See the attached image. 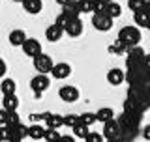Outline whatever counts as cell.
<instances>
[{
    "label": "cell",
    "instance_id": "obj_1",
    "mask_svg": "<svg viewBox=\"0 0 150 142\" xmlns=\"http://www.w3.org/2000/svg\"><path fill=\"white\" fill-rule=\"evenodd\" d=\"M120 129H122V138L126 142H133L141 133V122H143V114L141 112H128L124 110L118 118Z\"/></svg>",
    "mask_w": 150,
    "mask_h": 142
},
{
    "label": "cell",
    "instance_id": "obj_2",
    "mask_svg": "<svg viewBox=\"0 0 150 142\" xmlns=\"http://www.w3.org/2000/svg\"><path fill=\"white\" fill-rule=\"evenodd\" d=\"M148 108H150V93L143 92V90H139V88L128 86V96H126V101H124V110L144 114Z\"/></svg>",
    "mask_w": 150,
    "mask_h": 142
},
{
    "label": "cell",
    "instance_id": "obj_3",
    "mask_svg": "<svg viewBox=\"0 0 150 142\" xmlns=\"http://www.w3.org/2000/svg\"><path fill=\"white\" fill-rule=\"evenodd\" d=\"M118 39L128 47V49L129 47L139 45V41H141V28L139 26H124V28H120Z\"/></svg>",
    "mask_w": 150,
    "mask_h": 142
},
{
    "label": "cell",
    "instance_id": "obj_4",
    "mask_svg": "<svg viewBox=\"0 0 150 142\" xmlns=\"http://www.w3.org/2000/svg\"><path fill=\"white\" fill-rule=\"evenodd\" d=\"M144 49L141 45H135V47H129L128 53H126V67H133V65H139L144 62Z\"/></svg>",
    "mask_w": 150,
    "mask_h": 142
},
{
    "label": "cell",
    "instance_id": "obj_5",
    "mask_svg": "<svg viewBox=\"0 0 150 142\" xmlns=\"http://www.w3.org/2000/svg\"><path fill=\"white\" fill-rule=\"evenodd\" d=\"M49 86H51V80L47 77V73H38L36 77H32V80H30V88L34 90L36 97H40L43 92H47Z\"/></svg>",
    "mask_w": 150,
    "mask_h": 142
},
{
    "label": "cell",
    "instance_id": "obj_6",
    "mask_svg": "<svg viewBox=\"0 0 150 142\" xmlns=\"http://www.w3.org/2000/svg\"><path fill=\"white\" fill-rule=\"evenodd\" d=\"M112 21L115 19L109 17L107 13H92V26L100 32H109L112 28Z\"/></svg>",
    "mask_w": 150,
    "mask_h": 142
},
{
    "label": "cell",
    "instance_id": "obj_7",
    "mask_svg": "<svg viewBox=\"0 0 150 142\" xmlns=\"http://www.w3.org/2000/svg\"><path fill=\"white\" fill-rule=\"evenodd\" d=\"M34 67H36V71H40V73H51L53 67H54V62L49 54L41 53L40 56L34 58Z\"/></svg>",
    "mask_w": 150,
    "mask_h": 142
},
{
    "label": "cell",
    "instance_id": "obj_8",
    "mask_svg": "<svg viewBox=\"0 0 150 142\" xmlns=\"http://www.w3.org/2000/svg\"><path fill=\"white\" fill-rule=\"evenodd\" d=\"M23 53H25L26 56H30L32 60L36 58V56H40L41 53H43V51H41V43L38 39H34V37H30V39H26L25 43H23Z\"/></svg>",
    "mask_w": 150,
    "mask_h": 142
},
{
    "label": "cell",
    "instance_id": "obj_9",
    "mask_svg": "<svg viewBox=\"0 0 150 142\" xmlns=\"http://www.w3.org/2000/svg\"><path fill=\"white\" fill-rule=\"evenodd\" d=\"M103 136L107 138H116V136H122V129H120V122L118 120H109L103 124Z\"/></svg>",
    "mask_w": 150,
    "mask_h": 142
},
{
    "label": "cell",
    "instance_id": "obj_10",
    "mask_svg": "<svg viewBox=\"0 0 150 142\" xmlns=\"http://www.w3.org/2000/svg\"><path fill=\"white\" fill-rule=\"evenodd\" d=\"M28 136V127L23 124L9 125V142H21Z\"/></svg>",
    "mask_w": 150,
    "mask_h": 142
},
{
    "label": "cell",
    "instance_id": "obj_11",
    "mask_svg": "<svg viewBox=\"0 0 150 142\" xmlns=\"http://www.w3.org/2000/svg\"><path fill=\"white\" fill-rule=\"evenodd\" d=\"M58 96L66 103H75L79 99V90L75 86H71V84H68V86H62L58 90Z\"/></svg>",
    "mask_w": 150,
    "mask_h": 142
},
{
    "label": "cell",
    "instance_id": "obj_12",
    "mask_svg": "<svg viewBox=\"0 0 150 142\" xmlns=\"http://www.w3.org/2000/svg\"><path fill=\"white\" fill-rule=\"evenodd\" d=\"M51 75H53L54 79H58V80L68 79L69 75H71V65H69L68 62H58V64H54V67H53V71H51Z\"/></svg>",
    "mask_w": 150,
    "mask_h": 142
},
{
    "label": "cell",
    "instance_id": "obj_13",
    "mask_svg": "<svg viewBox=\"0 0 150 142\" xmlns=\"http://www.w3.org/2000/svg\"><path fill=\"white\" fill-rule=\"evenodd\" d=\"M124 80H126V71H122L118 67H112V69L107 71V82L111 86H120Z\"/></svg>",
    "mask_w": 150,
    "mask_h": 142
},
{
    "label": "cell",
    "instance_id": "obj_14",
    "mask_svg": "<svg viewBox=\"0 0 150 142\" xmlns=\"http://www.w3.org/2000/svg\"><path fill=\"white\" fill-rule=\"evenodd\" d=\"M133 21H135V25H137L139 28H148V25H150V11L146 9V6H144L143 9L133 11Z\"/></svg>",
    "mask_w": 150,
    "mask_h": 142
},
{
    "label": "cell",
    "instance_id": "obj_15",
    "mask_svg": "<svg viewBox=\"0 0 150 142\" xmlns=\"http://www.w3.org/2000/svg\"><path fill=\"white\" fill-rule=\"evenodd\" d=\"M64 36V28L62 26H58L54 22V25H51V26H47V30H45V37H47V41H51V43H56V41H60V37Z\"/></svg>",
    "mask_w": 150,
    "mask_h": 142
},
{
    "label": "cell",
    "instance_id": "obj_16",
    "mask_svg": "<svg viewBox=\"0 0 150 142\" xmlns=\"http://www.w3.org/2000/svg\"><path fill=\"white\" fill-rule=\"evenodd\" d=\"M28 39L26 37V32L21 30V28H15V30L9 32V43H11L13 47H23V43Z\"/></svg>",
    "mask_w": 150,
    "mask_h": 142
},
{
    "label": "cell",
    "instance_id": "obj_17",
    "mask_svg": "<svg viewBox=\"0 0 150 142\" xmlns=\"http://www.w3.org/2000/svg\"><path fill=\"white\" fill-rule=\"evenodd\" d=\"M66 34H68L69 37H79V36H81L83 34V21H81V19H73V21L71 22H69V25L68 26H66Z\"/></svg>",
    "mask_w": 150,
    "mask_h": 142
},
{
    "label": "cell",
    "instance_id": "obj_18",
    "mask_svg": "<svg viewBox=\"0 0 150 142\" xmlns=\"http://www.w3.org/2000/svg\"><path fill=\"white\" fill-rule=\"evenodd\" d=\"M23 9H25L26 13H30V15H38V13L41 11V8H43V2L41 0H23Z\"/></svg>",
    "mask_w": 150,
    "mask_h": 142
},
{
    "label": "cell",
    "instance_id": "obj_19",
    "mask_svg": "<svg viewBox=\"0 0 150 142\" xmlns=\"http://www.w3.org/2000/svg\"><path fill=\"white\" fill-rule=\"evenodd\" d=\"M17 90V84L13 79H4L2 82H0V92H2V96H13Z\"/></svg>",
    "mask_w": 150,
    "mask_h": 142
},
{
    "label": "cell",
    "instance_id": "obj_20",
    "mask_svg": "<svg viewBox=\"0 0 150 142\" xmlns=\"http://www.w3.org/2000/svg\"><path fill=\"white\" fill-rule=\"evenodd\" d=\"M45 125H47V127H53V129H60V127L64 125V116L49 112V116L45 118Z\"/></svg>",
    "mask_w": 150,
    "mask_h": 142
},
{
    "label": "cell",
    "instance_id": "obj_21",
    "mask_svg": "<svg viewBox=\"0 0 150 142\" xmlns=\"http://www.w3.org/2000/svg\"><path fill=\"white\" fill-rule=\"evenodd\" d=\"M96 116H98V122H101V124H105V122H109L115 118V110H112L111 107H101L100 110L96 112Z\"/></svg>",
    "mask_w": 150,
    "mask_h": 142
},
{
    "label": "cell",
    "instance_id": "obj_22",
    "mask_svg": "<svg viewBox=\"0 0 150 142\" xmlns=\"http://www.w3.org/2000/svg\"><path fill=\"white\" fill-rule=\"evenodd\" d=\"M73 135H75V138H86L88 136V133H90V125H86V124H83V122H79L77 125L73 127Z\"/></svg>",
    "mask_w": 150,
    "mask_h": 142
},
{
    "label": "cell",
    "instance_id": "obj_23",
    "mask_svg": "<svg viewBox=\"0 0 150 142\" xmlns=\"http://www.w3.org/2000/svg\"><path fill=\"white\" fill-rule=\"evenodd\" d=\"M28 136H30L32 140H41L45 136V127H41L38 124L30 125V127H28Z\"/></svg>",
    "mask_w": 150,
    "mask_h": 142
},
{
    "label": "cell",
    "instance_id": "obj_24",
    "mask_svg": "<svg viewBox=\"0 0 150 142\" xmlns=\"http://www.w3.org/2000/svg\"><path fill=\"white\" fill-rule=\"evenodd\" d=\"M2 107L6 108V110H17L19 108V99H17L15 93H13V96H4Z\"/></svg>",
    "mask_w": 150,
    "mask_h": 142
},
{
    "label": "cell",
    "instance_id": "obj_25",
    "mask_svg": "<svg viewBox=\"0 0 150 142\" xmlns=\"http://www.w3.org/2000/svg\"><path fill=\"white\" fill-rule=\"evenodd\" d=\"M105 13H107L109 17L116 19V17H120V15H122V6H120V4H116L115 0H112V2H109V4H107V8H105Z\"/></svg>",
    "mask_w": 150,
    "mask_h": 142
},
{
    "label": "cell",
    "instance_id": "obj_26",
    "mask_svg": "<svg viewBox=\"0 0 150 142\" xmlns=\"http://www.w3.org/2000/svg\"><path fill=\"white\" fill-rule=\"evenodd\" d=\"M109 53L111 54H124V53H128V47L116 37V41H112V43L109 45Z\"/></svg>",
    "mask_w": 150,
    "mask_h": 142
},
{
    "label": "cell",
    "instance_id": "obj_27",
    "mask_svg": "<svg viewBox=\"0 0 150 142\" xmlns=\"http://www.w3.org/2000/svg\"><path fill=\"white\" fill-rule=\"evenodd\" d=\"M60 136H62V135H60V131H58V129L47 127V129H45V136H43V138H45L47 142H58V140H60Z\"/></svg>",
    "mask_w": 150,
    "mask_h": 142
},
{
    "label": "cell",
    "instance_id": "obj_28",
    "mask_svg": "<svg viewBox=\"0 0 150 142\" xmlns=\"http://www.w3.org/2000/svg\"><path fill=\"white\" fill-rule=\"evenodd\" d=\"M79 122H81V116H77V114H66L64 116V125L69 127V129H73Z\"/></svg>",
    "mask_w": 150,
    "mask_h": 142
},
{
    "label": "cell",
    "instance_id": "obj_29",
    "mask_svg": "<svg viewBox=\"0 0 150 142\" xmlns=\"http://www.w3.org/2000/svg\"><path fill=\"white\" fill-rule=\"evenodd\" d=\"M81 122H83V124H86V125L96 124V122H98L96 112H84V114H81Z\"/></svg>",
    "mask_w": 150,
    "mask_h": 142
},
{
    "label": "cell",
    "instance_id": "obj_30",
    "mask_svg": "<svg viewBox=\"0 0 150 142\" xmlns=\"http://www.w3.org/2000/svg\"><path fill=\"white\" fill-rule=\"evenodd\" d=\"M71 21H73V19H69L68 15H66V13H62V11H60L54 22H56V25H58V26H62L64 30H66V26H68V25H69V22H71Z\"/></svg>",
    "mask_w": 150,
    "mask_h": 142
},
{
    "label": "cell",
    "instance_id": "obj_31",
    "mask_svg": "<svg viewBox=\"0 0 150 142\" xmlns=\"http://www.w3.org/2000/svg\"><path fill=\"white\" fill-rule=\"evenodd\" d=\"M133 88H139V90H143V92L150 93V75H148V77H144L143 80H139L137 84H133Z\"/></svg>",
    "mask_w": 150,
    "mask_h": 142
},
{
    "label": "cell",
    "instance_id": "obj_32",
    "mask_svg": "<svg viewBox=\"0 0 150 142\" xmlns=\"http://www.w3.org/2000/svg\"><path fill=\"white\" fill-rule=\"evenodd\" d=\"M146 6V0H128V8L131 11H137V9H143Z\"/></svg>",
    "mask_w": 150,
    "mask_h": 142
},
{
    "label": "cell",
    "instance_id": "obj_33",
    "mask_svg": "<svg viewBox=\"0 0 150 142\" xmlns=\"http://www.w3.org/2000/svg\"><path fill=\"white\" fill-rule=\"evenodd\" d=\"M17 124H21V118H19L17 110H9V114H8V124H6V125H17Z\"/></svg>",
    "mask_w": 150,
    "mask_h": 142
},
{
    "label": "cell",
    "instance_id": "obj_34",
    "mask_svg": "<svg viewBox=\"0 0 150 142\" xmlns=\"http://www.w3.org/2000/svg\"><path fill=\"white\" fill-rule=\"evenodd\" d=\"M103 138H105L103 133H94V131H90L88 136L84 138V142H103Z\"/></svg>",
    "mask_w": 150,
    "mask_h": 142
},
{
    "label": "cell",
    "instance_id": "obj_35",
    "mask_svg": "<svg viewBox=\"0 0 150 142\" xmlns=\"http://www.w3.org/2000/svg\"><path fill=\"white\" fill-rule=\"evenodd\" d=\"M0 140L9 142V125H0Z\"/></svg>",
    "mask_w": 150,
    "mask_h": 142
},
{
    "label": "cell",
    "instance_id": "obj_36",
    "mask_svg": "<svg viewBox=\"0 0 150 142\" xmlns=\"http://www.w3.org/2000/svg\"><path fill=\"white\" fill-rule=\"evenodd\" d=\"M8 114H9V110H6V108H0V125H6L8 124Z\"/></svg>",
    "mask_w": 150,
    "mask_h": 142
},
{
    "label": "cell",
    "instance_id": "obj_37",
    "mask_svg": "<svg viewBox=\"0 0 150 142\" xmlns=\"http://www.w3.org/2000/svg\"><path fill=\"white\" fill-rule=\"evenodd\" d=\"M141 136H143L144 140H150V125H144L143 129H141Z\"/></svg>",
    "mask_w": 150,
    "mask_h": 142
},
{
    "label": "cell",
    "instance_id": "obj_38",
    "mask_svg": "<svg viewBox=\"0 0 150 142\" xmlns=\"http://www.w3.org/2000/svg\"><path fill=\"white\" fill-rule=\"evenodd\" d=\"M6 71H8V65H6V62H4L2 58H0V77H4Z\"/></svg>",
    "mask_w": 150,
    "mask_h": 142
},
{
    "label": "cell",
    "instance_id": "obj_39",
    "mask_svg": "<svg viewBox=\"0 0 150 142\" xmlns=\"http://www.w3.org/2000/svg\"><path fill=\"white\" fill-rule=\"evenodd\" d=\"M58 142H75V136L64 135V136H60V140H58Z\"/></svg>",
    "mask_w": 150,
    "mask_h": 142
},
{
    "label": "cell",
    "instance_id": "obj_40",
    "mask_svg": "<svg viewBox=\"0 0 150 142\" xmlns=\"http://www.w3.org/2000/svg\"><path fill=\"white\" fill-rule=\"evenodd\" d=\"M143 64H144V67H146V69L150 71V54L144 56V62H143Z\"/></svg>",
    "mask_w": 150,
    "mask_h": 142
},
{
    "label": "cell",
    "instance_id": "obj_41",
    "mask_svg": "<svg viewBox=\"0 0 150 142\" xmlns=\"http://www.w3.org/2000/svg\"><path fill=\"white\" fill-rule=\"evenodd\" d=\"M69 2H71V0H56V4H58L60 8H62V6H68Z\"/></svg>",
    "mask_w": 150,
    "mask_h": 142
},
{
    "label": "cell",
    "instance_id": "obj_42",
    "mask_svg": "<svg viewBox=\"0 0 150 142\" xmlns=\"http://www.w3.org/2000/svg\"><path fill=\"white\" fill-rule=\"evenodd\" d=\"M107 142H126L122 136H116V138H107Z\"/></svg>",
    "mask_w": 150,
    "mask_h": 142
},
{
    "label": "cell",
    "instance_id": "obj_43",
    "mask_svg": "<svg viewBox=\"0 0 150 142\" xmlns=\"http://www.w3.org/2000/svg\"><path fill=\"white\" fill-rule=\"evenodd\" d=\"M146 9L150 11V0H146Z\"/></svg>",
    "mask_w": 150,
    "mask_h": 142
},
{
    "label": "cell",
    "instance_id": "obj_44",
    "mask_svg": "<svg viewBox=\"0 0 150 142\" xmlns=\"http://www.w3.org/2000/svg\"><path fill=\"white\" fill-rule=\"evenodd\" d=\"M101 2H105V4H109V2H112V0H101Z\"/></svg>",
    "mask_w": 150,
    "mask_h": 142
},
{
    "label": "cell",
    "instance_id": "obj_45",
    "mask_svg": "<svg viewBox=\"0 0 150 142\" xmlns=\"http://www.w3.org/2000/svg\"><path fill=\"white\" fill-rule=\"evenodd\" d=\"M13 2H23V0H13Z\"/></svg>",
    "mask_w": 150,
    "mask_h": 142
},
{
    "label": "cell",
    "instance_id": "obj_46",
    "mask_svg": "<svg viewBox=\"0 0 150 142\" xmlns=\"http://www.w3.org/2000/svg\"><path fill=\"white\" fill-rule=\"evenodd\" d=\"M148 30H150V25H148Z\"/></svg>",
    "mask_w": 150,
    "mask_h": 142
},
{
    "label": "cell",
    "instance_id": "obj_47",
    "mask_svg": "<svg viewBox=\"0 0 150 142\" xmlns=\"http://www.w3.org/2000/svg\"><path fill=\"white\" fill-rule=\"evenodd\" d=\"M0 142H2V140H0Z\"/></svg>",
    "mask_w": 150,
    "mask_h": 142
},
{
    "label": "cell",
    "instance_id": "obj_48",
    "mask_svg": "<svg viewBox=\"0 0 150 142\" xmlns=\"http://www.w3.org/2000/svg\"><path fill=\"white\" fill-rule=\"evenodd\" d=\"M21 142H23V140H21Z\"/></svg>",
    "mask_w": 150,
    "mask_h": 142
}]
</instances>
